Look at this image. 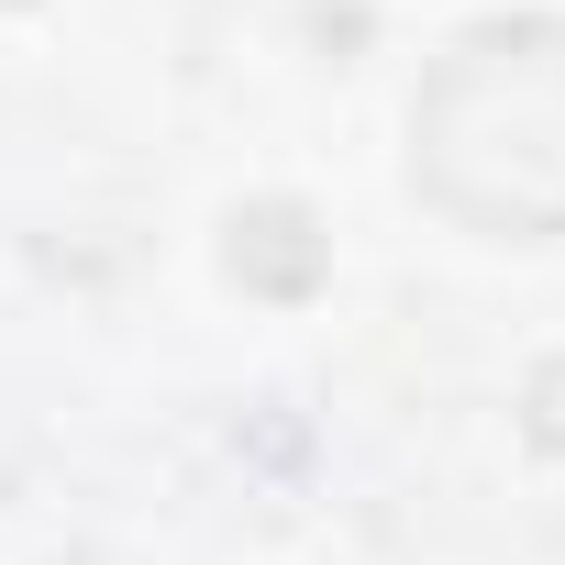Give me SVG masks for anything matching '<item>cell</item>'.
<instances>
[{
  "instance_id": "obj_3",
  "label": "cell",
  "mask_w": 565,
  "mask_h": 565,
  "mask_svg": "<svg viewBox=\"0 0 565 565\" xmlns=\"http://www.w3.org/2000/svg\"><path fill=\"white\" fill-rule=\"evenodd\" d=\"M521 433H532L543 455H565V355L532 366V388H521Z\"/></svg>"
},
{
  "instance_id": "obj_1",
  "label": "cell",
  "mask_w": 565,
  "mask_h": 565,
  "mask_svg": "<svg viewBox=\"0 0 565 565\" xmlns=\"http://www.w3.org/2000/svg\"><path fill=\"white\" fill-rule=\"evenodd\" d=\"M411 189L488 244L565 233V23L554 12L477 23L433 56L411 100Z\"/></svg>"
},
{
  "instance_id": "obj_2",
  "label": "cell",
  "mask_w": 565,
  "mask_h": 565,
  "mask_svg": "<svg viewBox=\"0 0 565 565\" xmlns=\"http://www.w3.org/2000/svg\"><path fill=\"white\" fill-rule=\"evenodd\" d=\"M222 255H233V277H244L255 300H311L322 289V222L300 200H244Z\"/></svg>"
}]
</instances>
